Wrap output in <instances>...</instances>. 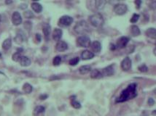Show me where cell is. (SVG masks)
<instances>
[{
    "mask_svg": "<svg viewBox=\"0 0 156 116\" xmlns=\"http://www.w3.org/2000/svg\"><path fill=\"white\" fill-rule=\"evenodd\" d=\"M12 22L14 26H19L22 23V17L18 12H14L12 15Z\"/></svg>",
    "mask_w": 156,
    "mask_h": 116,
    "instance_id": "cell-9",
    "label": "cell"
},
{
    "mask_svg": "<svg viewBox=\"0 0 156 116\" xmlns=\"http://www.w3.org/2000/svg\"><path fill=\"white\" fill-rule=\"evenodd\" d=\"M0 22H1V15H0Z\"/></svg>",
    "mask_w": 156,
    "mask_h": 116,
    "instance_id": "cell-45",
    "label": "cell"
},
{
    "mask_svg": "<svg viewBox=\"0 0 156 116\" xmlns=\"http://www.w3.org/2000/svg\"><path fill=\"white\" fill-rule=\"evenodd\" d=\"M139 18V15H138V14H133L130 21H131L132 23H135L137 22Z\"/></svg>",
    "mask_w": 156,
    "mask_h": 116,
    "instance_id": "cell-34",
    "label": "cell"
},
{
    "mask_svg": "<svg viewBox=\"0 0 156 116\" xmlns=\"http://www.w3.org/2000/svg\"><path fill=\"white\" fill-rule=\"evenodd\" d=\"M44 110H45V109H44L43 106H37L34 110V115L35 116H39V115L44 113Z\"/></svg>",
    "mask_w": 156,
    "mask_h": 116,
    "instance_id": "cell-22",
    "label": "cell"
},
{
    "mask_svg": "<svg viewBox=\"0 0 156 116\" xmlns=\"http://www.w3.org/2000/svg\"><path fill=\"white\" fill-rule=\"evenodd\" d=\"M79 71H80V74H82V75L87 74L89 72L91 71V67L90 65H83V66H81L80 68Z\"/></svg>",
    "mask_w": 156,
    "mask_h": 116,
    "instance_id": "cell-21",
    "label": "cell"
},
{
    "mask_svg": "<svg viewBox=\"0 0 156 116\" xmlns=\"http://www.w3.org/2000/svg\"><path fill=\"white\" fill-rule=\"evenodd\" d=\"M73 18L69 15H63L58 20V25L61 27H67L73 23Z\"/></svg>",
    "mask_w": 156,
    "mask_h": 116,
    "instance_id": "cell-5",
    "label": "cell"
},
{
    "mask_svg": "<svg viewBox=\"0 0 156 116\" xmlns=\"http://www.w3.org/2000/svg\"><path fill=\"white\" fill-rule=\"evenodd\" d=\"M23 90L25 92L26 94H30L31 93V91H33V87L31 84L26 83L24 86H23Z\"/></svg>",
    "mask_w": 156,
    "mask_h": 116,
    "instance_id": "cell-24",
    "label": "cell"
},
{
    "mask_svg": "<svg viewBox=\"0 0 156 116\" xmlns=\"http://www.w3.org/2000/svg\"><path fill=\"white\" fill-rule=\"evenodd\" d=\"M79 61H80V58L77 57H74L69 60V64L70 65H72V66H75V65H77L78 64Z\"/></svg>",
    "mask_w": 156,
    "mask_h": 116,
    "instance_id": "cell-28",
    "label": "cell"
},
{
    "mask_svg": "<svg viewBox=\"0 0 156 116\" xmlns=\"http://www.w3.org/2000/svg\"><path fill=\"white\" fill-rule=\"evenodd\" d=\"M153 53H154V54L156 56V47L154 49V50H153Z\"/></svg>",
    "mask_w": 156,
    "mask_h": 116,
    "instance_id": "cell-43",
    "label": "cell"
},
{
    "mask_svg": "<svg viewBox=\"0 0 156 116\" xmlns=\"http://www.w3.org/2000/svg\"><path fill=\"white\" fill-rule=\"evenodd\" d=\"M11 46H12V40H11V39H10V38L5 39V40L4 41V42L2 43V48H3V49H5V50L10 49V47H11Z\"/></svg>",
    "mask_w": 156,
    "mask_h": 116,
    "instance_id": "cell-20",
    "label": "cell"
},
{
    "mask_svg": "<svg viewBox=\"0 0 156 116\" xmlns=\"http://www.w3.org/2000/svg\"><path fill=\"white\" fill-rule=\"evenodd\" d=\"M42 31H43L44 38L47 41H48L49 36H50V31H51V27L48 23H44L42 27Z\"/></svg>",
    "mask_w": 156,
    "mask_h": 116,
    "instance_id": "cell-14",
    "label": "cell"
},
{
    "mask_svg": "<svg viewBox=\"0 0 156 116\" xmlns=\"http://www.w3.org/2000/svg\"><path fill=\"white\" fill-rule=\"evenodd\" d=\"M128 7L125 4H117L114 7V12L118 15H123L127 13Z\"/></svg>",
    "mask_w": 156,
    "mask_h": 116,
    "instance_id": "cell-6",
    "label": "cell"
},
{
    "mask_svg": "<svg viewBox=\"0 0 156 116\" xmlns=\"http://www.w3.org/2000/svg\"><path fill=\"white\" fill-rule=\"evenodd\" d=\"M103 77L101 72L97 69H94L91 71V78H94V79H99Z\"/></svg>",
    "mask_w": 156,
    "mask_h": 116,
    "instance_id": "cell-19",
    "label": "cell"
},
{
    "mask_svg": "<svg viewBox=\"0 0 156 116\" xmlns=\"http://www.w3.org/2000/svg\"><path fill=\"white\" fill-rule=\"evenodd\" d=\"M61 57L60 56H56L55 57L53 58V64L55 66H58L61 64Z\"/></svg>",
    "mask_w": 156,
    "mask_h": 116,
    "instance_id": "cell-27",
    "label": "cell"
},
{
    "mask_svg": "<svg viewBox=\"0 0 156 116\" xmlns=\"http://www.w3.org/2000/svg\"><path fill=\"white\" fill-rule=\"evenodd\" d=\"M149 7H150V9L152 10H156V1H152L151 2L149 5Z\"/></svg>",
    "mask_w": 156,
    "mask_h": 116,
    "instance_id": "cell-35",
    "label": "cell"
},
{
    "mask_svg": "<svg viewBox=\"0 0 156 116\" xmlns=\"http://www.w3.org/2000/svg\"><path fill=\"white\" fill-rule=\"evenodd\" d=\"M105 4H106V2H105V1H102V0H97V1L95 2L96 7L97 9H99V10L102 9Z\"/></svg>",
    "mask_w": 156,
    "mask_h": 116,
    "instance_id": "cell-25",
    "label": "cell"
},
{
    "mask_svg": "<svg viewBox=\"0 0 156 116\" xmlns=\"http://www.w3.org/2000/svg\"><path fill=\"white\" fill-rule=\"evenodd\" d=\"M152 115H153L156 116V110H153V111L152 112Z\"/></svg>",
    "mask_w": 156,
    "mask_h": 116,
    "instance_id": "cell-42",
    "label": "cell"
},
{
    "mask_svg": "<svg viewBox=\"0 0 156 116\" xmlns=\"http://www.w3.org/2000/svg\"><path fill=\"white\" fill-rule=\"evenodd\" d=\"M89 20L91 23V25L96 28H100L104 25V20L103 16L100 13H96L90 16Z\"/></svg>",
    "mask_w": 156,
    "mask_h": 116,
    "instance_id": "cell-2",
    "label": "cell"
},
{
    "mask_svg": "<svg viewBox=\"0 0 156 116\" xmlns=\"http://www.w3.org/2000/svg\"><path fill=\"white\" fill-rule=\"evenodd\" d=\"M5 3H6L7 5H9V4L13 3V1H6V2H5Z\"/></svg>",
    "mask_w": 156,
    "mask_h": 116,
    "instance_id": "cell-41",
    "label": "cell"
},
{
    "mask_svg": "<svg viewBox=\"0 0 156 116\" xmlns=\"http://www.w3.org/2000/svg\"><path fill=\"white\" fill-rule=\"evenodd\" d=\"M145 34L147 35V37H149L150 39H156V28H148L146 31Z\"/></svg>",
    "mask_w": 156,
    "mask_h": 116,
    "instance_id": "cell-16",
    "label": "cell"
},
{
    "mask_svg": "<svg viewBox=\"0 0 156 116\" xmlns=\"http://www.w3.org/2000/svg\"><path fill=\"white\" fill-rule=\"evenodd\" d=\"M56 49L58 52H64L68 49V44L64 41H59L57 42Z\"/></svg>",
    "mask_w": 156,
    "mask_h": 116,
    "instance_id": "cell-10",
    "label": "cell"
},
{
    "mask_svg": "<svg viewBox=\"0 0 156 116\" xmlns=\"http://www.w3.org/2000/svg\"><path fill=\"white\" fill-rule=\"evenodd\" d=\"M20 6H24V7H20V9H22V10H24V9H26L27 8V5H26V4H24V5H21Z\"/></svg>",
    "mask_w": 156,
    "mask_h": 116,
    "instance_id": "cell-40",
    "label": "cell"
},
{
    "mask_svg": "<svg viewBox=\"0 0 156 116\" xmlns=\"http://www.w3.org/2000/svg\"><path fill=\"white\" fill-rule=\"evenodd\" d=\"M63 35V31L60 28H55L53 32V39H54L56 41H59Z\"/></svg>",
    "mask_w": 156,
    "mask_h": 116,
    "instance_id": "cell-12",
    "label": "cell"
},
{
    "mask_svg": "<svg viewBox=\"0 0 156 116\" xmlns=\"http://www.w3.org/2000/svg\"><path fill=\"white\" fill-rule=\"evenodd\" d=\"M95 56L94 52H91L89 50H84L82 52L81 58L83 60H91Z\"/></svg>",
    "mask_w": 156,
    "mask_h": 116,
    "instance_id": "cell-13",
    "label": "cell"
},
{
    "mask_svg": "<svg viewBox=\"0 0 156 116\" xmlns=\"http://www.w3.org/2000/svg\"><path fill=\"white\" fill-rule=\"evenodd\" d=\"M155 91V94H156V89L155 91Z\"/></svg>",
    "mask_w": 156,
    "mask_h": 116,
    "instance_id": "cell-46",
    "label": "cell"
},
{
    "mask_svg": "<svg viewBox=\"0 0 156 116\" xmlns=\"http://www.w3.org/2000/svg\"><path fill=\"white\" fill-rule=\"evenodd\" d=\"M154 104H155L154 99H153L152 98H149V99H148V104H149L150 106H152Z\"/></svg>",
    "mask_w": 156,
    "mask_h": 116,
    "instance_id": "cell-36",
    "label": "cell"
},
{
    "mask_svg": "<svg viewBox=\"0 0 156 116\" xmlns=\"http://www.w3.org/2000/svg\"><path fill=\"white\" fill-rule=\"evenodd\" d=\"M31 6L32 10L36 13H40L42 11V6L38 2H32Z\"/></svg>",
    "mask_w": 156,
    "mask_h": 116,
    "instance_id": "cell-18",
    "label": "cell"
},
{
    "mask_svg": "<svg viewBox=\"0 0 156 116\" xmlns=\"http://www.w3.org/2000/svg\"><path fill=\"white\" fill-rule=\"evenodd\" d=\"M24 28L27 31H30L32 28V23L31 21H26L24 23Z\"/></svg>",
    "mask_w": 156,
    "mask_h": 116,
    "instance_id": "cell-33",
    "label": "cell"
},
{
    "mask_svg": "<svg viewBox=\"0 0 156 116\" xmlns=\"http://www.w3.org/2000/svg\"><path fill=\"white\" fill-rule=\"evenodd\" d=\"M36 39L37 40L38 42H40L42 41V37H41V35L39 34V33H37L36 34Z\"/></svg>",
    "mask_w": 156,
    "mask_h": 116,
    "instance_id": "cell-38",
    "label": "cell"
},
{
    "mask_svg": "<svg viewBox=\"0 0 156 116\" xmlns=\"http://www.w3.org/2000/svg\"><path fill=\"white\" fill-rule=\"evenodd\" d=\"M114 65H109L106 67L105 68L103 69V71L101 72L102 73V76H113L115 73V69H114Z\"/></svg>",
    "mask_w": 156,
    "mask_h": 116,
    "instance_id": "cell-11",
    "label": "cell"
},
{
    "mask_svg": "<svg viewBox=\"0 0 156 116\" xmlns=\"http://www.w3.org/2000/svg\"><path fill=\"white\" fill-rule=\"evenodd\" d=\"M48 97V96L47 94H42V95L39 97V99H42V100H44V99H46Z\"/></svg>",
    "mask_w": 156,
    "mask_h": 116,
    "instance_id": "cell-39",
    "label": "cell"
},
{
    "mask_svg": "<svg viewBox=\"0 0 156 116\" xmlns=\"http://www.w3.org/2000/svg\"><path fill=\"white\" fill-rule=\"evenodd\" d=\"M77 45L80 47H85V48H87L88 46H91V39L90 38L85 36V35H83V36H80V37H78L77 39Z\"/></svg>",
    "mask_w": 156,
    "mask_h": 116,
    "instance_id": "cell-4",
    "label": "cell"
},
{
    "mask_svg": "<svg viewBox=\"0 0 156 116\" xmlns=\"http://www.w3.org/2000/svg\"><path fill=\"white\" fill-rule=\"evenodd\" d=\"M131 32L133 36H137L139 35H140L141 31L139 28L137 26H132L131 28Z\"/></svg>",
    "mask_w": 156,
    "mask_h": 116,
    "instance_id": "cell-23",
    "label": "cell"
},
{
    "mask_svg": "<svg viewBox=\"0 0 156 116\" xmlns=\"http://www.w3.org/2000/svg\"><path fill=\"white\" fill-rule=\"evenodd\" d=\"M24 16L26 18H29V19H31L34 18V14L31 12V10H26L24 13Z\"/></svg>",
    "mask_w": 156,
    "mask_h": 116,
    "instance_id": "cell-29",
    "label": "cell"
},
{
    "mask_svg": "<svg viewBox=\"0 0 156 116\" xmlns=\"http://www.w3.org/2000/svg\"><path fill=\"white\" fill-rule=\"evenodd\" d=\"M71 104H72V106L74 108H75V109H80V108L81 107L80 103L79 102L76 101V100H72Z\"/></svg>",
    "mask_w": 156,
    "mask_h": 116,
    "instance_id": "cell-30",
    "label": "cell"
},
{
    "mask_svg": "<svg viewBox=\"0 0 156 116\" xmlns=\"http://www.w3.org/2000/svg\"><path fill=\"white\" fill-rule=\"evenodd\" d=\"M137 96V84H130L126 89L123 91L118 98L116 99V102H124L125 101H128L129 99H133L134 97Z\"/></svg>",
    "mask_w": 156,
    "mask_h": 116,
    "instance_id": "cell-1",
    "label": "cell"
},
{
    "mask_svg": "<svg viewBox=\"0 0 156 116\" xmlns=\"http://www.w3.org/2000/svg\"><path fill=\"white\" fill-rule=\"evenodd\" d=\"M19 62H20V65L23 66V67H28V66H29L31 63L30 58H29L28 57H26V56H22V57H21L20 60Z\"/></svg>",
    "mask_w": 156,
    "mask_h": 116,
    "instance_id": "cell-17",
    "label": "cell"
},
{
    "mask_svg": "<svg viewBox=\"0 0 156 116\" xmlns=\"http://www.w3.org/2000/svg\"><path fill=\"white\" fill-rule=\"evenodd\" d=\"M132 63H131V60L128 57H125L123 61L121 62V68L122 70L124 71H128L131 69Z\"/></svg>",
    "mask_w": 156,
    "mask_h": 116,
    "instance_id": "cell-8",
    "label": "cell"
},
{
    "mask_svg": "<svg viewBox=\"0 0 156 116\" xmlns=\"http://www.w3.org/2000/svg\"><path fill=\"white\" fill-rule=\"evenodd\" d=\"M2 57V54L0 53V57Z\"/></svg>",
    "mask_w": 156,
    "mask_h": 116,
    "instance_id": "cell-44",
    "label": "cell"
},
{
    "mask_svg": "<svg viewBox=\"0 0 156 116\" xmlns=\"http://www.w3.org/2000/svg\"><path fill=\"white\" fill-rule=\"evenodd\" d=\"M138 70L140 72H142V73H146V72L148 71V68H147V66L146 65L143 64L138 68Z\"/></svg>",
    "mask_w": 156,
    "mask_h": 116,
    "instance_id": "cell-32",
    "label": "cell"
},
{
    "mask_svg": "<svg viewBox=\"0 0 156 116\" xmlns=\"http://www.w3.org/2000/svg\"><path fill=\"white\" fill-rule=\"evenodd\" d=\"M74 30L78 34H83L89 31V27L87 22L85 20H80L75 25Z\"/></svg>",
    "mask_w": 156,
    "mask_h": 116,
    "instance_id": "cell-3",
    "label": "cell"
},
{
    "mask_svg": "<svg viewBox=\"0 0 156 116\" xmlns=\"http://www.w3.org/2000/svg\"><path fill=\"white\" fill-rule=\"evenodd\" d=\"M91 47L92 49V51L96 53H99L101 50V44L99 41H94L91 44Z\"/></svg>",
    "mask_w": 156,
    "mask_h": 116,
    "instance_id": "cell-15",
    "label": "cell"
},
{
    "mask_svg": "<svg viewBox=\"0 0 156 116\" xmlns=\"http://www.w3.org/2000/svg\"><path fill=\"white\" fill-rule=\"evenodd\" d=\"M21 57H22V56H21V54H20V52H15V54H13V61H15V62H18V61H20V59H21Z\"/></svg>",
    "mask_w": 156,
    "mask_h": 116,
    "instance_id": "cell-26",
    "label": "cell"
},
{
    "mask_svg": "<svg viewBox=\"0 0 156 116\" xmlns=\"http://www.w3.org/2000/svg\"><path fill=\"white\" fill-rule=\"evenodd\" d=\"M15 42L18 43V44H21V43L24 41V37H23V36L20 35V34H18V35L16 36V37L15 38Z\"/></svg>",
    "mask_w": 156,
    "mask_h": 116,
    "instance_id": "cell-31",
    "label": "cell"
},
{
    "mask_svg": "<svg viewBox=\"0 0 156 116\" xmlns=\"http://www.w3.org/2000/svg\"><path fill=\"white\" fill-rule=\"evenodd\" d=\"M130 39L127 36H122L120 39H118L117 41V44H116V46L119 48V49H123L125 48V46H127L128 43L129 42Z\"/></svg>",
    "mask_w": 156,
    "mask_h": 116,
    "instance_id": "cell-7",
    "label": "cell"
},
{
    "mask_svg": "<svg viewBox=\"0 0 156 116\" xmlns=\"http://www.w3.org/2000/svg\"><path fill=\"white\" fill-rule=\"evenodd\" d=\"M135 4H136V5H137V9H139V8H140V6H141V4H142V1H140V0H137V1H135Z\"/></svg>",
    "mask_w": 156,
    "mask_h": 116,
    "instance_id": "cell-37",
    "label": "cell"
}]
</instances>
